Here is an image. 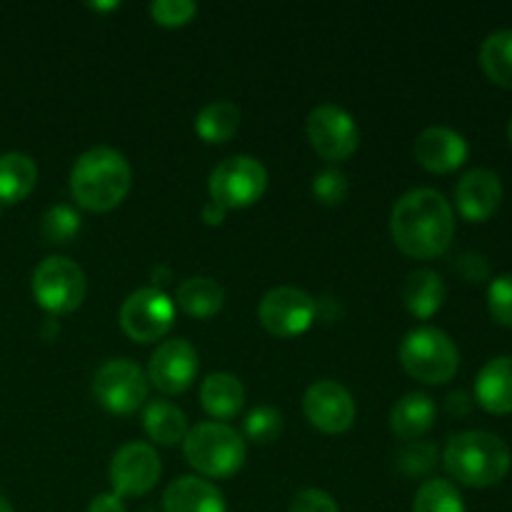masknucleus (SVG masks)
Instances as JSON below:
<instances>
[{
    "label": "nucleus",
    "instance_id": "nucleus-38",
    "mask_svg": "<svg viewBox=\"0 0 512 512\" xmlns=\"http://www.w3.org/2000/svg\"><path fill=\"white\" fill-rule=\"evenodd\" d=\"M225 215H228V210H225L223 205L213 203V200H210V203H205V208H203L205 225H220L225 220Z\"/></svg>",
    "mask_w": 512,
    "mask_h": 512
},
{
    "label": "nucleus",
    "instance_id": "nucleus-3",
    "mask_svg": "<svg viewBox=\"0 0 512 512\" xmlns=\"http://www.w3.org/2000/svg\"><path fill=\"white\" fill-rule=\"evenodd\" d=\"M450 478L465 488L485 490L503 483L510 473V448L503 438L488 430H468L448 440L443 455Z\"/></svg>",
    "mask_w": 512,
    "mask_h": 512
},
{
    "label": "nucleus",
    "instance_id": "nucleus-29",
    "mask_svg": "<svg viewBox=\"0 0 512 512\" xmlns=\"http://www.w3.org/2000/svg\"><path fill=\"white\" fill-rule=\"evenodd\" d=\"M283 433V415L275 408H255L245 418V435L255 445H270Z\"/></svg>",
    "mask_w": 512,
    "mask_h": 512
},
{
    "label": "nucleus",
    "instance_id": "nucleus-13",
    "mask_svg": "<svg viewBox=\"0 0 512 512\" xmlns=\"http://www.w3.org/2000/svg\"><path fill=\"white\" fill-rule=\"evenodd\" d=\"M303 413L313 428L325 435H340L355 423V400L335 380H320L310 385L303 398Z\"/></svg>",
    "mask_w": 512,
    "mask_h": 512
},
{
    "label": "nucleus",
    "instance_id": "nucleus-30",
    "mask_svg": "<svg viewBox=\"0 0 512 512\" xmlns=\"http://www.w3.org/2000/svg\"><path fill=\"white\" fill-rule=\"evenodd\" d=\"M438 465V445L425 443V440H413L398 453V468L408 478L428 475Z\"/></svg>",
    "mask_w": 512,
    "mask_h": 512
},
{
    "label": "nucleus",
    "instance_id": "nucleus-39",
    "mask_svg": "<svg viewBox=\"0 0 512 512\" xmlns=\"http://www.w3.org/2000/svg\"><path fill=\"white\" fill-rule=\"evenodd\" d=\"M90 8H93V10H113V8H118V3H90Z\"/></svg>",
    "mask_w": 512,
    "mask_h": 512
},
{
    "label": "nucleus",
    "instance_id": "nucleus-19",
    "mask_svg": "<svg viewBox=\"0 0 512 512\" xmlns=\"http://www.w3.org/2000/svg\"><path fill=\"white\" fill-rule=\"evenodd\" d=\"M435 413H438V408H435L430 395L408 393L390 410V430L405 443H413L433 428Z\"/></svg>",
    "mask_w": 512,
    "mask_h": 512
},
{
    "label": "nucleus",
    "instance_id": "nucleus-10",
    "mask_svg": "<svg viewBox=\"0 0 512 512\" xmlns=\"http://www.w3.org/2000/svg\"><path fill=\"white\" fill-rule=\"evenodd\" d=\"M318 303L305 290L293 285H280L265 293L258 305L260 325L275 338H295L313 325Z\"/></svg>",
    "mask_w": 512,
    "mask_h": 512
},
{
    "label": "nucleus",
    "instance_id": "nucleus-7",
    "mask_svg": "<svg viewBox=\"0 0 512 512\" xmlns=\"http://www.w3.org/2000/svg\"><path fill=\"white\" fill-rule=\"evenodd\" d=\"M268 188V170L250 155H233L215 165L208 178L210 200L225 210H240L255 205Z\"/></svg>",
    "mask_w": 512,
    "mask_h": 512
},
{
    "label": "nucleus",
    "instance_id": "nucleus-12",
    "mask_svg": "<svg viewBox=\"0 0 512 512\" xmlns=\"http://www.w3.org/2000/svg\"><path fill=\"white\" fill-rule=\"evenodd\" d=\"M158 453L148 443H128L110 460V483L120 498H140L148 495L160 480Z\"/></svg>",
    "mask_w": 512,
    "mask_h": 512
},
{
    "label": "nucleus",
    "instance_id": "nucleus-8",
    "mask_svg": "<svg viewBox=\"0 0 512 512\" xmlns=\"http://www.w3.org/2000/svg\"><path fill=\"white\" fill-rule=\"evenodd\" d=\"M93 395L113 415H130L148 400V375L133 360H108L93 378Z\"/></svg>",
    "mask_w": 512,
    "mask_h": 512
},
{
    "label": "nucleus",
    "instance_id": "nucleus-34",
    "mask_svg": "<svg viewBox=\"0 0 512 512\" xmlns=\"http://www.w3.org/2000/svg\"><path fill=\"white\" fill-rule=\"evenodd\" d=\"M290 512H340V508L325 490L308 488L290 500Z\"/></svg>",
    "mask_w": 512,
    "mask_h": 512
},
{
    "label": "nucleus",
    "instance_id": "nucleus-18",
    "mask_svg": "<svg viewBox=\"0 0 512 512\" xmlns=\"http://www.w3.org/2000/svg\"><path fill=\"white\" fill-rule=\"evenodd\" d=\"M475 400L490 415L512 413V355L488 360L475 378Z\"/></svg>",
    "mask_w": 512,
    "mask_h": 512
},
{
    "label": "nucleus",
    "instance_id": "nucleus-40",
    "mask_svg": "<svg viewBox=\"0 0 512 512\" xmlns=\"http://www.w3.org/2000/svg\"><path fill=\"white\" fill-rule=\"evenodd\" d=\"M0 512H15L13 505L8 503V498H5L3 493H0Z\"/></svg>",
    "mask_w": 512,
    "mask_h": 512
},
{
    "label": "nucleus",
    "instance_id": "nucleus-5",
    "mask_svg": "<svg viewBox=\"0 0 512 512\" xmlns=\"http://www.w3.org/2000/svg\"><path fill=\"white\" fill-rule=\"evenodd\" d=\"M400 363L410 378L425 385H443L460 370V350L438 328H415L400 343Z\"/></svg>",
    "mask_w": 512,
    "mask_h": 512
},
{
    "label": "nucleus",
    "instance_id": "nucleus-26",
    "mask_svg": "<svg viewBox=\"0 0 512 512\" xmlns=\"http://www.w3.org/2000/svg\"><path fill=\"white\" fill-rule=\"evenodd\" d=\"M240 128V108L230 100L208 103L195 118V130L205 143H228Z\"/></svg>",
    "mask_w": 512,
    "mask_h": 512
},
{
    "label": "nucleus",
    "instance_id": "nucleus-32",
    "mask_svg": "<svg viewBox=\"0 0 512 512\" xmlns=\"http://www.w3.org/2000/svg\"><path fill=\"white\" fill-rule=\"evenodd\" d=\"M350 193V183L338 168L320 170L313 178V195L323 205H340Z\"/></svg>",
    "mask_w": 512,
    "mask_h": 512
},
{
    "label": "nucleus",
    "instance_id": "nucleus-11",
    "mask_svg": "<svg viewBox=\"0 0 512 512\" xmlns=\"http://www.w3.org/2000/svg\"><path fill=\"white\" fill-rule=\"evenodd\" d=\"M308 140L323 160L343 163L358 150L360 133L348 110L338 105H318L308 115Z\"/></svg>",
    "mask_w": 512,
    "mask_h": 512
},
{
    "label": "nucleus",
    "instance_id": "nucleus-27",
    "mask_svg": "<svg viewBox=\"0 0 512 512\" xmlns=\"http://www.w3.org/2000/svg\"><path fill=\"white\" fill-rule=\"evenodd\" d=\"M413 512H465L463 495L450 480H428L415 493Z\"/></svg>",
    "mask_w": 512,
    "mask_h": 512
},
{
    "label": "nucleus",
    "instance_id": "nucleus-21",
    "mask_svg": "<svg viewBox=\"0 0 512 512\" xmlns=\"http://www.w3.org/2000/svg\"><path fill=\"white\" fill-rule=\"evenodd\" d=\"M445 295H448V288H445L443 278L438 273H433V270H415L405 280V308H408L410 315H415L420 320L433 318L443 308Z\"/></svg>",
    "mask_w": 512,
    "mask_h": 512
},
{
    "label": "nucleus",
    "instance_id": "nucleus-37",
    "mask_svg": "<svg viewBox=\"0 0 512 512\" xmlns=\"http://www.w3.org/2000/svg\"><path fill=\"white\" fill-rule=\"evenodd\" d=\"M448 410L453 415H458V418L460 415H468L473 410V400H470V395L465 390H455L448 398Z\"/></svg>",
    "mask_w": 512,
    "mask_h": 512
},
{
    "label": "nucleus",
    "instance_id": "nucleus-22",
    "mask_svg": "<svg viewBox=\"0 0 512 512\" xmlns=\"http://www.w3.org/2000/svg\"><path fill=\"white\" fill-rule=\"evenodd\" d=\"M38 183L35 160L25 153L0 155V205H13L28 198Z\"/></svg>",
    "mask_w": 512,
    "mask_h": 512
},
{
    "label": "nucleus",
    "instance_id": "nucleus-2",
    "mask_svg": "<svg viewBox=\"0 0 512 512\" xmlns=\"http://www.w3.org/2000/svg\"><path fill=\"white\" fill-rule=\"evenodd\" d=\"M133 170L115 148H90L75 160L70 170V193L75 203L90 213H108L118 208L130 193Z\"/></svg>",
    "mask_w": 512,
    "mask_h": 512
},
{
    "label": "nucleus",
    "instance_id": "nucleus-16",
    "mask_svg": "<svg viewBox=\"0 0 512 512\" xmlns=\"http://www.w3.org/2000/svg\"><path fill=\"white\" fill-rule=\"evenodd\" d=\"M415 160L423 165L425 170L438 175L455 173L458 168H463V163L468 160V140L453 128H443V125H433V128L423 130V133L415 138Z\"/></svg>",
    "mask_w": 512,
    "mask_h": 512
},
{
    "label": "nucleus",
    "instance_id": "nucleus-1",
    "mask_svg": "<svg viewBox=\"0 0 512 512\" xmlns=\"http://www.w3.org/2000/svg\"><path fill=\"white\" fill-rule=\"evenodd\" d=\"M390 235L408 258H440L455 238V213L438 190H410L395 203Z\"/></svg>",
    "mask_w": 512,
    "mask_h": 512
},
{
    "label": "nucleus",
    "instance_id": "nucleus-35",
    "mask_svg": "<svg viewBox=\"0 0 512 512\" xmlns=\"http://www.w3.org/2000/svg\"><path fill=\"white\" fill-rule=\"evenodd\" d=\"M455 268H458L460 278H463L465 283L480 285L485 283V280H490V263L488 258L480 253H463L458 258V263H455Z\"/></svg>",
    "mask_w": 512,
    "mask_h": 512
},
{
    "label": "nucleus",
    "instance_id": "nucleus-36",
    "mask_svg": "<svg viewBox=\"0 0 512 512\" xmlns=\"http://www.w3.org/2000/svg\"><path fill=\"white\" fill-rule=\"evenodd\" d=\"M88 512H125V503L120 495L103 493V495H95V498L90 500Z\"/></svg>",
    "mask_w": 512,
    "mask_h": 512
},
{
    "label": "nucleus",
    "instance_id": "nucleus-25",
    "mask_svg": "<svg viewBox=\"0 0 512 512\" xmlns=\"http://www.w3.org/2000/svg\"><path fill=\"white\" fill-rule=\"evenodd\" d=\"M480 68L490 83L512 90V30H495L483 40Z\"/></svg>",
    "mask_w": 512,
    "mask_h": 512
},
{
    "label": "nucleus",
    "instance_id": "nucleus-24",
    "mask_svg": "<svg viewBox=\"0 0 512 512\" xmlns=\"http://www.w3.org/2000/svg\"><path fill=\"white\" fill-rule=\"evenodd\" d=\"M145 433L153 443L165 445V448H173V445L183 443L185 435H188V418L180 408H175L173 403H165V400H155L145 408L143 415Z\"/></svg>",
    "mask_w": 512,
    "mask_h": 512
},
{
    "label": "nucleus",
    "instance_id": "nucleus-9",
    "mask_svg": "<svg viewBox=\"0 0 512 512\" xmlns=\"http://www.w3.org/2000/svg\"><path fill=\"white\" fill-rule=\"evenodd\" d=\"M173 323L175 305L160 288L135 290L120 308V328L135 343H155L165 338Z\"/></svg>",
    "mask_w": 512,
    "mask_h": 512
},
{
    "label": "nucleus",
    "instance_id": "nucleus-33",
    "mask_svg": "<svg viewBox=\"0 0 512 512\" xmlns=\"http://www.w3.org/2000/svg\"><path fill=\"white\" fill-rule=\"evenodd\" d=\"M198 13V5L190 3V0H155L150 5V15L158 25L163 28H180V25H188L190 20Z\"/></svg>",
    "mask_w": 512,
    "mask_h": 512
},
{
    "label": "nucleus",
    "instance_id": "nucleus-20",
    "mask_svg": "<svg viewBox=\"0 0 512 512\" xmlns=\"http://www.w3.org/2000/svg\"><path fill=\"white\" fill-rule=\"evenodd\" d=\"M200 403L210 418L230 420L243 410L245 388L235 375L213 373L200 385Z\"/></svg>",
    "mask_w": 512,
    "mask_h": 512
},
{
    "label": "nucleus",
    "instance_id": "nucleus-6",
    "mask_svg": "<svg viewBox=\"0 0 512 512\" xmlns=\"http://www.w3.org/2000/svg\"><path fill=\"white\" fill-rule=\"evenodd\" d=\"M88 283L85 273L75 260L63 255H50L40 260L33 270V295L50 315H68L83 305Z\"/></svg>",
    "mask_w": 512,
    "mask_h": 512
},
{
    "label": "nucleus",
    "instance_id": "nucleus-23",
    "mask_svg": "<svg viewBox=\"0 0 512 512\" xmlns=\"http://www.w3.org/2000/svg\"><path fill=\"white\" fill-rule=\"evenodd\" d=\"M175 300L183 308V313H188L190 318H213L220 313L225 303V290L220 288L218 280L205 278V275H195V278L183 280L178 285V293Z\"/></svg>",
    "mask_w": 512,
    "mask_h": 512
},
{
    "label": "nucleus",
    "instance_id": "nucleus-17",
    "mask_svg": "<svg viewBox=\"0 0 512 512\" xmlns=\"http://www.w3.org/2000/svg\"><path fill=\"white\" fill-rule=\"evenodd\" d=\"M163 512H228V505L210 480L183 475L165 488Z\"/></svg>",
    "mask_w": 512,
    "mask_h": 512
},
{
    "label": "nucleus",
    "instance_id": "nucleus-15",
    "mask_svg": "<svg viewBox=\"0 0 512 512\" xmlns=\"http://www.w3.org/2000/svg\"><path fill=\"white\" fill-rule=\"evenodd\" d=\"M503 203V183L488 168L468 170L455 185V205L468 223H485Z\"/></svg>",
    "mask_w": 512,
    "mask_h": 512
},
{
    "label": "nucleus",
    "instance_id": "nucleus-14",
    "mask_svg": "<svg viewBox=\"0 0 512 512\" xmlns=\"http://www.w3.org/2000/svg\"><path fill=\"white\" fill-rule=\"evenodd\" d=\"M198 375V353L183 338L165 340L155 348L148 363V383L163 395H180L193 385Z\"/></svg>",
    "mask_w": 512,
    "mask_h": 512
},
{
    "label": "nucleus",
    "instance_id": "nucleus-28",
    "mask_svg": "<svg viewBox=\"0 0 512 512\" xmlns=\"http://www.w3.org/2000/svg\"><path fill=\"white\" fill-rule=\"evenodd\" d=\"M43 238L55 245H68L80 233V215L70 205H53L43 215Z\"/></svg>",
    "mask_w": 512,
    "mask_h": 512
},
{
    "label": "nucleus",
    "instance_id": "nucleus-31",
    "mask_svg": "<svg viewBox=\"0 0 512 512\" xmlns=\"http://www.w3.org/2000/svg\"><path fill=\"white\" fill-rule=\"evenodd\" d=\"M490 318L503 328L512 330V273L498 275L488 285Z\"/></svg>",
    "mask_w": 512,
    "mask_h": 512
},
{
    "label": "nucleus",
    "instance_id": "nucleus-41",
    "mask_svg": "<svg viewBox=\"0 0 512 512\" xmlns=\"http://www.w3.org/2000/svg\"><path fill=\"white\" fill-rule=\"evenodd\" d=\"M508 135H510V143H512V118H510V128H508Z\"/></svg>",
    "mask_w": 512,
    "mask_h": 512
},
{
    "label": "nucleus",
    "instance_id": "nucleus-4",
    "mask_svg": "<svg viewBox=\"0 0 512 512\" xmlns=\"http://www.w3.org/2000/svg\"><path fill=\"white\" fill-rule=\"evenodd\" d=\"M185 460L203 478H230L243 468L248 458L245 440L235 428L225 423H200L188 430L183 440Z\"/></svg>",
    "mask_w": 512,
    "mask_h": 512
}]
</instances>
